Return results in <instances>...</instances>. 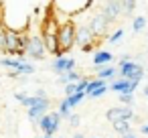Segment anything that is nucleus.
<instances>
[{
    "instance_id": "nucleus-10",
    "label": "nucleus",
    "mask_w": 148,
    "mask_h": 138,
    "mask_svg": "<svg viewBox=\"0 0 148 138\" xmlns=\"http://www.w3.org/2000/svg\"><path fill=\"white\" fill-rule=\"evenodd\" d=\"M106 118L114 124V122H118V120H124V122H130V120H134V112L130 110V108H110L108 110V114H106Z\"/></svg>"
},
{
    "instance_id": "nucleus-15",
    "label": "nucleus",
    "mask_w": 148,
    "mask_h": 138,
    "mask_svg": "<svg viewBox=\"0 0 148 138\" xmlns=\"http://www.w3.org/2000/svg\"><path fill=\"white\" fill-rule=\"evenodd\" d=\"M112 61V53L110 51H97L95 55H93V65L95 67H103V65H108Z\"/></svg>"
},
{
    "instance_id": "nucleus-27",
    "label": "nucleus",
    "mask_w": 148,
    "mask_h": 138,
    "mask_svg": "<svg viewBox=\"0 0 148 138\" xmlns=\"http://www.w3.org/2000/svg\"><path fill=\"white\" fill-rule=\"evenodd\" d=\"M93 49H95V45H93V43H89V45H83V47H81V51H83V53H91Z\"/></svg>"
},
{
    "instance_id": "nucleus-20",
    "label": "nucleus",
    "mask_w": 148,
    "mask_h": 138,
    "mask_svg": "<svg viewBox=\"0 0 148 138\" xmlns=\"http://www.w3.org/2000/svg\"><path fill=\"white\" fill-rule=\"evenodd\" d=\"M144 27H146V19H144V16H136V19H134V23H132L134 33H140Z\"/></svg>"
},
{
    "instance_id": "nucleus-14",
    "label": "nucleus",
    "mask_w": 148,
    "mask_h": 138,
    "mask_svg": "<svg viewBox=\"0 0 148 138\" xmlns=\"http://www.w3.org/2000/svg\"><path fill=\"white\" fill-rule=\"evenodd\" d=\"M95 71H97V79H101V81H110V79H114L116 77V67H112V65H103V67H93Z\"/></svg>"
},
{
    "instance_id": "nucleus-12",
    "label": "nucleus",
    "mask_w": 148,
    "mask_h": 138,
    "mask_svg": "<svg viewBox=\"0 0 148 138\" xmlns=\"http://www.w3.org/2000/svg\"><path fill=\"white\" fill-rule=\"evenodd\" d=\"M136 87H138V83L128 81V79H118V81H112V85H110V89L118 91L120 95H134Z\"/></svg>"
},
{
    "instance_id": "nucleus-23",
    "label": "nucleus",
    "mask_w": 148,
    "mask_h": 138,
    "mask_svg": "<svg viewBox=\"0 0 148 138\" xmlns=\"http://www.w3.org/2000/svg\"><path fill=\"white\" fill-rule=\"evenodd\" d=\"M122 37H124V31H122V29H118V31L110 37V43H118V41H122Z\"/></svg>"
},
{
    "instance_id": "nucleus-26",
    "label": "nucleus",
    "mask_w": 148,
    "mask_h": 138,
    "mask_svg": "<svg viewBox=\"0 0 148 138\" xmlns=\"http://www.w3.org/2000/svg\"><path fill=\"white\" fill-rule=\"evenodd\" d=\"M79 122H81L79 114H71V116H69V124H71V126H77Z\"/></svg>"
},
{
    "instance_id": "nucleus-5",
    "label": "nucleus",
    "mask_w": 148,
    "mask_h": 138,
    "mask_svg": "<svg viewBox=\"0 0 148 138\" xmlns=\"http://www.w3.org/2000/svg\"><path fill=\"white\" fill-rule=\"evenodd\" d=\"M25 53L31 59H45L47 49H45V43H43L41 35H29V43H27V51Z\"/></svg>"
},
{
    "instance_id": "nucleus-21",
    "label": "nucleus",
    "mask_w": 148,
    "mask_h": 138,
    "mask_svg": "<svg viewBox=\"0 0 148 138\" xmlns=\"http://www.w3.org/2000/svg\"><path fill=\"white\" fill-rule=\"evenodd\" d=\"M134 6H136L134 0H122V12H124V14H132Z\"/></svg>"
},
{
    "instance_id": "nucleus-18",
    "label": "nucleus",
    "mask_w": 148,
    "mask_h": 138,
    "mask_svg": "<svg viewBox=\"0 0 148 138\" xmlns=\"http://www.w3.org/2000/svg\"><path fill=\"white\" fill-rule=\"evenodd\" d=\"M114 130H116L120 136H124V134H128V132H130V122L118 120V122H114Z\"/></svg>"
},
{
    "instance_id": "nucleus-31",
    "label": "nucleus",
    "mask_w": 148,
    "mask_h": 138,
    "mask_svg": "<svg viewBox=\"0 0 148 138\" xmlns=\"http://www.w3.org/2000/svg\"><path fill=\"white\" fill-rule=\"evenodd\" d=\"M144 95H146V97H148V85H146V87H144Z\"/></svg>"
},
{
    "instance_id": "nucleus-2",
    "label": "nucleus",
    "mask_w": 148,
    "mask_h": 138,
    "mask_svg": "<svg viewBox=\"0 0 148 138\" xmlns=\"http://www.w3.org/2000/svg\"><path fill=\"white\" fill-rule=\"evenodd\" d=\"M75 31L77 27L73 23H65L59 27V33H57V43H59V51L61 53H67L73 49L75 45Z\"/></svg>"
},
{
    "instance_id": "nucleus-3",
    "label": "nucleus",
    "mask_w": 148,
    "mask_h": 138,
    "mask_svg": "<svg viewBox=\"0 0 148 138\" xmlns=\"http://www.w3.org/2000/svg\"><path fill=\"white\" fill-rule=\"evenodd\" d=\"M144 77V65L136 61H120V79L140 83Z\"/></svg>"
},
{
    "instance_id": "nucleus-24",
    "label": "nucleus",
    "mask_w": 148,
    "mask_h": 138,
    "mask_svg": "<svg viewBox=\"0 0 148 138\" xmlns=\"http://www.w3.org/2000/svg\"><path fill=\"white\" fill-rule=\"evenodd\" d=\"M65 93H67V97L73 95V93H77V83H67L65 85Z\"/></svg>"
},
{
    "instance_id": "nucleus-29",
    "label": "nucleus",
    "mask_w": 148,
    "mask_h": 138,
    "mask_svg": "<svg viewBox=\"0 0 148 138\" xmlns=\"http://www.w3.org/2000/svg\"><path fill=\"white\" fill-rule=\"evenodd\" d=\"M122 138H136V134H132V132H128V134H124Z\"/></svg>"
},
{
    "instance_id": "nucleus-7",
    "label": "nucleus",
    "mask_w": 148,
    "mask_h": 138,
    "mask_svg": "<svg viewBox=\"0 0 148 138\" xmlns=\"http://www.w3.org/2000/svg\"><path fill=\"white\" fill-rule=\"evenodd\" d=\"M49 106H51L49 97H39V95H37V102H35V106H31V108H29V112H27L29 120H31L33 124H37V126H39V120H41V118L47 114Z\"/></svg>"
},
{
    "instance_id": "nucleus-4",
    "label": "nucleus",
    "mask_w": 148,
    "mask_h": 138,
    "mask_svg": "<svg viewBox=\"0 0 148 138\" xmlns=\"http://www.w3.org/2000/svg\"><path fill=\"white\" fill-rule=\"evenodd\" d=\"M0 65L6 67V69L12 71V73H16V75H31V73H35V65L27 63V59L4 57V59H0Z\"/></svg>"
},
{
    "instance_id": "nucleus-17",
    "label": "nucleus",
    "mask_w": 148,
    "mask_h": 138,
    "mask_svg": "<svg viewBox=\"0 0 148 138\" xmlns=\"http://www.w3.org/2000/svg\"><path fill=\"white\" fill-rule=\"evenodd\" d=\"M83 97H85V93H83V91H77V93H73V95L65 97V102H67V104H69V108L73 110L77 104H81V100H83Z\"/></svg>"
},
{
    "instance_id": "nucleus-32",
    "label": "nucleus",
    "mask_w": 148,
    "mask_h": 138,
    "mask_svg": "<svg viewBox=\"0 0 148 138\" xmlns=\"http://www.w3.org/2000/svg\"><path fill=\"white\" fill-rule=\"evenodd\" d=\"M41 138H53V136H41Z\"/></svg>"
},
{
    "instance_id": "nucleus-1",
    "label": "nucleus",
    "mask_w": 148,
    "mask_h": 138,
    "mask_svg": "<svg viewBox=\"0 0 148 138\" xmlns=\"http://www.w3.org/2000/svg\"><path fill=\"white\" fill-rule=\"evenodd\" d=\"M33 21V6L27 2H0V25L12 33H27Z\"/></svg>"
},
{
    "instance_id": "nucleus-22",
    "label": "nucleus",
    "mask_w": 148,
    "mask_h": 138,
    "mask_svg": "<svg viewBox=\"0 0 148 138\" xmlns=\"http://www.w3.org/2000/svg\"><path fill=\"white\" fill-rule=\"evenodd\" d=\"M106 91H108V85L103 83L101 87H97V89H93V91H91V93H89L87 97H89V100H97V97H99V95H103Z\"/></svg>"
},
{
    "instance_id": "nucleus-9",
    "label": "nucleus",
    "mask_w": 148,
    "mask_h": 138,
    "mask_svg": "<svg viewBox=\"0 0 148 138\" xmlns=\"http://www.w3.org/2000/svg\"><path fill=\"white\" fill-rule=\"evenodd\" d=\"M101 14L106 16L108 23H114L120 14H122V0H110L101 6Z\"/></svg>"
},
{
    "instance_id": "nucleus-19",
    "label": "nucleus",
    "mask_w": 148,
    "mask_h": 138,
    "mask_svg": "<svg viewBox=\"0 0 148 138\" xmlns=\"http://www.w3.org/2000/svg\"><path fill=\"white\" fill-rule=\"evenodd\" d=\"M103 83H106V81H101V79H97V77H95V79H89V83H87V87H85V97H87V95H89L93 89L101 87Z\"/></svg>"
},
{
    "instance_id": "nucleus-11",
    "label": "nucleus",
    "mask_w": 148,
    "mask_h": 138,
    "mask_svg": "<svg viewBox=\"0 0 148 138\" xmlns=\"http://www.w3.org/2000/svg\"><path fill=\"white\" fill-rule=\"evenodd\" d=\"M51 69H53L57 75H63V73L75 71V59H73V57H59V59L53 61Z\"/></svg>"
},
{
    "instance_id": "nucleus-16",
    "label": "nucleus",
    "mask_w": 148,
    "mask_h": 138,
    "mask_svg": "<svg viewBox=\"0 0 148 138\" xmlns=\"http://www.w3.org/2000/svg\"><path fill=\"white\" fill-rule=\"evenodd\" d=\"M79 79H81L79 71H69V73L59 75V83H63V85H67V83H79Z\"/></svg>"
},
{
    "instance_id": "nucleus-13",
    "label": "nucleus",
    "mask_w": 148,
    "mask_h": 138,
    "mask_svg": "<svg viewBox=\"0 0 148 138\" xmlns=\"http://www.w3.org/2000/svg\"><path fill=\"white\" fill-rule=\"evenodd\" d=\"M93 33L89 31V27L87 25H83V27H77V31H75V45H79V47H83V45H89V43H93Z\"/></svg>"
},
{
    "instance_id": "nucleus-25",
    "label": "nucleus",
    "mask_w": 148,
    "mask_h": 138,
    "mask_svg": "<svg viewBox=\"0 0 148 138\" xmlns=\"http://www.w3.org/2000/svg\"><path fill=\"white\" fill-rule=\"evenodd\" d=\"M120 102H122V104H126V108H128V106L134 102V95H120Z\"/></svg>"
},
{
    "instance_id": "nucleus-8",
    "label": "nucleus",
    "mask_w": 148,
    "mask_h": 138,
    "mask_svg": "<svg viewBox=\"0 0 148 138\" xmlns=\"http://www.w3.org/2000/svg\"><path fill=\"white\" fill-rule=\"evenodd\" d=\"M108 21H106V16L101 14V12H97V14H93L91 16V21H89V31L93 33V37H106V31H108Z\"/></svg>"
},
{
    "instance_id": "nucleus-6",
    "label": "nucleus",
    "mask_w": 148,
    "mask_h": 138,
    "mask_svg": "<svg viewBox=\"0 0 148 138\" xmlns=\"http://www.w3.org/2000/svg\"><path fill=\"white\" fill-rule=\"evenodd\" d=\"M59 124H61L59 112H47V114L39 120V128L43 130L45 136H53V134L59 130Z\"/></svg>"
},
{
    "instance_id": "nucleus-28",
    "label": "nucleus",
    "mask_w": 148,
    "mask_h": 138,
    "mask_svg": "<svg viewBox=\"0 0 148 138\" xmlns=\"http://www.w3.org/2000/svg\"><path fill=\"white\" fill-rule=\"evenodd\" d=\"M140 132H142V134H148V124H144V126L140 128Z\"/></svg>"
},
{
    "instance_id": "nucleus-30",
    "label": "nucleus",
    "mask_w": 148,
    "mask_h": 138,
    "mask_svg": "<svg viewBox=\"0 0 148 138\" xmlns=\"http://www.w3.org/2000/svg\"><path fill=\"white\" fill-rule=\"evenodd\" d=\"M73 138H85V136H83V134H75Z\"/></svg>"
}]
</instances>
